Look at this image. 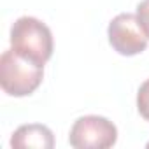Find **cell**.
I'll return each mask as SVG.
<instances>
[{
	"mask_svg": "<svg viewBox=\"0 0 149 149\" xmlns=\"http://www.w3.org/2000/svg\"><path fill=\"white\" fill-rule=\"evenodd\" d=\"M53 33L46 23L32 16L18 18L11 26V49L19 56L37 63L46 65L53 56Z\"/></svg>",
	"mask_w": 149,
	"mask_h": 149,
	"instance_id": "cell-1",
	"label": "cell"
},
{
	"mask_svg": "<svg viewBox=\"0 0 149 149\" xmlns=\"http://www.w3.org/2000/svg\"><path fill=\"white\" fill-rule=\"evenodd\" d=\"M44 79V67L37 65L14 49H7L0 56V84L9 97L32 95Z\"/></svg>",
	"mask_w": 149,
	"mask_h": 149,
	"instance_id": "cell-2",
	"label": "cell"
},
{
	"mask_svg": "<svg viewBox=\"0 0 149 149\" xmlns=\"http://www.w3.org/2000/svg\"><path fill=\"white\" fill-rule=\"evenodd\" d=\"M118 140V128L104 116H83L74 121L68 144L76 149H107Z\"/></svg>",
	"mask_w": 149,
	"mask_h": 149,
	"instance_id": "cell-3",
	"label": "cell"
},
{
	"mask_svg": "<svg viewBox=\"0 0 149 149\" xmlns=\"http://www.w3.org/2000/svg\"><path fill=\"white\" fill-rule=\"evenodd\" d=\"M109 44L112 49L123 56H135L146 51L149 37L146 35L142 25L139 23L137 14L121 13L118 14L107 28Z\"/></svg>",
	"mask_w": 149,
	"mask_h": 149,
	"instance_id": "cell-4",
	"label": "cell"
},
{
	"mask_svg": "<svg viewBox=\"0 0 149 149\" xmlns=\"http://www.w3.org/2000/svg\"><path fill=\"white\" fill-rule=\"evenodd\" d=\"M11 147L14 149H53L54 147V137L53 132L46 125L32 123V125H21L11 137Z\"/></svg>",
	"mask_w": 149,
	"mask_h": 149,
	"instance_id": "cell-5",
	"label": "cell"
},
{
	"mask_svg": "<svg viewBox=\"0 0 149 149\" xmlns=\"http://www.w3.org/2000/svg\"><path fill=\"white\" fill-rule=\"evenodd\" d=\"M137 109L139 114L149 121V79H146L137 91Z\"/></svg>",
	"mask_w": 149,
	"mask_h": 149,
	"instance_id": "cell-6",
	"label": "cell"
},
{
	"mask_svg": "<svg viewBox=\"0 0 149 149\" xmlns=\"http://www.w3.org/2000/svg\"><path fill=\"white\" fill-rule=\"evenodd\" d=\"M137 18H139V23L142 25L146 35L149 37V0H142L137 6Z\"/></svg>",
	"mask_w": 149,
	"mask_h": 149,
	"instance_id": "cell-7",
	"label": "cell"
},
{
	"mask_svg": "<svg viewBox=\"0 0 149 149\" xmlns=\"http://www.w3.org/2000/svg\"><path fill=\"white\" fill-rule=\"evenodd\" d=\"M147 147H149V142H147Z\"/></svg>",
	"mask_w": 149,
	"mask_h": 149,
	"instance_id": "cell-8",
	"label": "cell"
}]
</instances>
